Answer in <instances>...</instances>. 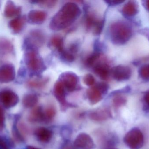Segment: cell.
<instances>
[{"mask_svg":"<svg viewBox=\"0 0 149 149\" xmlns=\"http://www.w3.org/2000/svg\"><path fill=\"white\" fill-rule=\"evenodd\" d=\"M81 14V9L76 3L72 2L66 3L51 20L50 29L55 31L66 29L74 23Z\"/></svg>","mask_w":149,"mask_h":149,"instance_id":"1","label":"cell"},{"mask_svg":"<svg viewBox=\"0 0 149 149\" xmlns=\"http://www.w3.org/2000/svg\"><path fill=\"white\" fill-rule=\"evenodd\" d=\"M37 48L29 46L25 55V61L31 74L39 76L46 70L42 58L39 55Z\"/></svg>","mask_w":149,"mask_h":149,"instance_id":"2","label":"cell"},{"mask_svg":"<svg viewBox=\"0 0 149 149\" xmlns=\"http://www.w3.org/2000/svg\"><path fill=\"white\" fill-rule=\"evenodd\" d=\"M85 24L87 30L92 31L94 35L98 36L101 33L104 25V19L101 18L94 10L86 6Z\"/></svg>","mask_w":149,"mask_h":149,"instance_id":"3","label":"cell"},{"mask_svg":"<svg viewBox=\"0 0 149 149\" xmlns=\"http://www.w3.org/2000/svg\"><path fill=\"white\" fill-rule=\"evenodd\" d=\"M108 85L105 82H99L87 90L86 95L88 101L95 105L102 100L103 95L107 92Z\"/></svg>","mask_w":149,"mask_h":149,"instance_id":"4","label":"cell"},{"mask_svg":"<svg viewBox=\"0 0 149 149\" xmlns=\"http://www.w3.org/2000/svg\"><path fill=\"white\" fill-rule=\"evenodd\" d=\"M124 141L130 149H140L144 143L143 134L139 129L134 128L126 134Z\"/></svg>","mask_w":149,"mask_h":149,"instance_id":"5","label":"cell"},{"mask_svg":"<svg viewBox=\"0 0 149 149\" xmlns=\"http://www.w3.org/2000/svg\"><path fill=\"white\" fill-rule=\"evenodd\" d=\"M58 80H60L65 89L69 92H73L76 90L79 82V77L73 72L66 71L60 74Z\"/></svg>","mask_w":149,"mask_h":149,"instance_id":"6","label":"cell"},{"mask_svg":"<svg viewBox=\"0 0 149 149\" xmlns=\"http://www.w3.org/2000/svg\"><path fill=\"white\" fill-rule=\"evenodd\" d=\"M94 72L100 78L106 80L108 78L110 73V68L108 64L104 60V59L101 58L93 67Z\"/></svg>","mask_w":149,"mask_h":149,"instance_id":"7","label":"cell"},{"mask_svg":"<svg viewBox=\"0 0 149 149\" xmlns=\"http://www.w3.org/2000/svg\"><path fill=\"white\" fill-rule=\"evenodd\" d=\"M65 90L63 83L58 80L53 87V93L56 99L64 108L70 106V104L66 101Z\"/></svg>","mask_w":149,"mask_h":149,"instance_id":"8","label":"cell"},{"mask_svg":"<svg viewBox=\"0 0 149 149\" xmlns=\"http://www.w3.org/2000/svg\"><path fill=\"white\" fill-rule=\"evenodd\" d=\"M74 147L78 149H92L94 147V143L92 138L87 134H79L74 140Z\"/></svg>","mask_w":149,"mask_h":149,"instance_id":"9","label":"cell"},{"mask_svg":"<svg viewBox=\"0 0 149 149\" xmlns=\"http://www.w3.org/2000/svg\"><path fill=\"white\" fill-rule=\"evenodd\" d=\"M18 101V97L13 92L3 91L0 92V102L7 108L13 107Z\"/></svg>","mask_w":149,"mask_h":149,"instance_id":"10","label":"cell"},{"mask_svg":"<svg viewBox=\"0 0 149 149\" xmlns=\"http://www.w3.org/2000/svg\"><path fill=\"white\" fill-rule=\"evenodd\" d=\"M47 17V13L45 11L35 10L30 11L28 15V19L31 23L40 24L44 22Z\"/></svg>","mask_w":149,"mask_h":149,"instance_id":"11","label":"cell"},{"mask_svg":"<svg viewBox=\"0 0 149 149\" xmlns=\"http://www.w3.org/2000/svg\"><path fill=\"white\" fill-rule=\"evenodd\" d=\"M110 110L107 108H102L91 112L89 117L91 120L95 121H102L111 117Z\"/></svg>","mask_w":149,"mask_h":149,"instance_id":"12","label":"cell"},{"mask_svg":"<svg viewBox=\"0 0 149 149\" xmlns=\"http://www.w3.org/2000/svg\"><path fill=\"white\" fill-rule=\"evenodd\" d=\"M14 68L10 65H5L0 68V82L11 81L14 78Z\"/></svg>","mask_w":149,"mask_h":149,"instance_id":"13","label":"cell"},{"mask_svg":"<svg viewBox=\"0 0 149 149\" xmlns=\"http://www.w3.org/2000/svg\"><path fill=\"white\" fill-rule=\"evenodd\" d=\"M52 132L51 130L45 127H39L35 131V135L39 141L41 142H49L52 136Z\"/></svg>","mask_w":149,"mask_h":149,"instance_id":"14","label":"cell"},{"mask_svg":"<svg viewBox=\"0 0 149 149\" xmlns=\"http://www.w3.org/2000/svg\"><path fill=\"white\" fill-rule=\"evenodd\" d=\"M32 42L31 46H34L37 48L38 46H41L45 42V36L44 32L40 30H35L33 31L31 34Z\"/></svg>","mask_w":149,"mask_h":149,"instance_id":"15","label":"cell"},{"mask_svg":"<svg viewBox=\"0 0 149 149\" xmlns=\"http://www.w3.org/2000/svg\"><path fill=\"white\" fill-rule=\"evenodd\" d=\"M29 120L32 122H40L45 121L44 111L41 107L33 109L30 113Z\"/></svg>","mask_w":149,"mask_h":149,"instance_id":"16","label":"cell"},{"mask_svg":"<svg viewBox=\"0 0 149 149\" xmlns=\"http://www.w3.org/2000/svg\"><path fill=\"white\" fill-rule=\"evenodd\" d=\"M50 45L56 49L59 54L63 52L65 50L63 38L59 35H56L51 38L50 41Z\"/></svg>","mask_w":149,"mask_h":149,"instance_id":"17","label":"cell"},{"mask_svg":"<svg viewBox=\"0 0 149 149\" xmlns=\"http://www.w3.org/2000/svg\"><path fill=\"white\" fill-rule=\"evenodd\" d=\"M101 57V52L99 51H95L89 54L85 59V66L88 67H92L99 61Z\"/></svg>","mask_w":149,"mask_h":149,"instance_id":"18","label":"cell"},{"mask_svg":"<svg viewBox=\"0 0 149 149\" xmlns=\"http://www.w3.org/2000/svg\"><path fill=\"white\" fill-rule=\"evenodd\" d=\"M38 102V98L36 94H29L23 99V104L25 107L30 108L35 106Z\"/></svg>","mask_w":149,"mask_h":149,"instance_id":"19","label":"cell"},{"mask_svg":"<svg viewBox=\"0 0 149 149\" xmlns=\"http://www.w3.org/2000/svg\"><path fill=\"white\" fill-rule=\"evenodd\" d=\"M56 114V110L53 106L47 107L44 111L45 121L49 122L53 120Z\"/></svg>","mask_w":149,"mask_h":149,"instance_id":"20","label":"cell"},{"mask_svg":"<svg viewBox=\"0 0 149 149\" xmlns=\"http://www.w3.org/2000/svg\"><path fill=\"white\" fill-rule=\"evenodd\" d=\"M49 79L48 78H41L30 82V86L37 88H42L48 83Z\"/></svg>","mask_w":149,"mask_h":149,"instance_id":"21","label":"cell"},{"mask_svg":"<svg viewBox=\"0 0 149 149\" xmlns=\"http://www.w3.org/2000/svg\"><path fill=\"white\" fill-rule=\"evenodd\" d=\"M61 59L66 63H71L73 62L75 59V55L65 49L63 52L60 53Z\"/></svg>","mask_w":149,"mask_h":149,"instance_id":"22","label":"cell"},{"mask_svg":"<svg viewBox=\"0 0 149 149\" xmlns=\"http://www.w3.org/2000/svg\"><path fill=\"white\" fill-rule=\"evenodd\" d=\"M83 81L86 85L92 87L95 84V79L92 74L87 73L83 77Z\"/></svg>","mask_w":149,"mask_h":149,"instance_id":"23","label":"cell"},{"mask_svg":"<svg viewBox=\"0 0 149 149\" xmlns=\"http://www.w3.org/2000/svg\"><path fill=\"white\" fill-rule=\"evenodd\" d=\"M113 104L115 107L118 108L121 106L126 103V100L123 96L117 95L113 99Z\"/></svg>","mask_w":149,"mask_h":149,"instance_id":"24","label":"cell"},{"mask_svg":"<svg viewBox=\"0 0 149 149\" xmlns=\"http://www.w3.org/2000/svg\"><path fill=\"white\" fill-rule=\"evenodd\" d=\"M24 23V22L23 20L18 19L14 20L13 22H11V25L13 29L16 31H18V30H21V29L22 28Z\"/></svg>","mask_w":149,"mask_h":149,"instance_id":"25","label":"cell"},{"mask_svg":"<svg viewBox=\"0 0 149 149\" xmlns=\"http://www.w3.org/2000/svg\"><path fill=\"white\" fill-rule=\"evenodd\" d=\"M36 2L39 5L46 8H52L56 4V1H37Z\"/></svg>","mask_w":149,"mask_h":149,"instance_id":"26","label":"cell"},{"mask_svg":"<svg viewBox=\"0 0 149 149\" xmlns=\"http://www.w3.org/2000/svg\"><path fill=\"white\" fill-rule=\"evenodd\" d=\"M16 7L13 6V5H9L7 7L6 9V15H9V16L14 15H15V13L20 11V10H18V9L15 8Z\"/></svg>","mask_w":149,"mask_h":149,"instance_id":"27","label":"cell"},{"mask_svg":"<svg viewBox=\"0 0 149 149\" xmlns=\"http://www.w3.org/2000/svg\"><path fill=\"white\" fill-rule=\"evenodd\" d=\"M4 121V115L2 109L0 107V127L3 126Z\"/></svg>","mask_w":149,"mask_h":149,"instance_id":"28","label":"cell"},{"mask_svg":"<svg viewBox=\"0 0 149 149\" xmlns=\"http://www.w3.org/2000/svg\"><path fill=\"white\" fill-rule=\"evenodd\" d=\"M105 2L107 3L109 5H114L115 4L119 3L120 2L119 1H110V0H108V1H105Z\"/></svg>","mask_w":149,"mask_h":149,"instance_id":"29","label":"cell"},{"mask_svg":"<svg viewBox=\"0 0 149 149\" xmlns=\"http://www.w3.org/2000/svg\"><path fill=\"white\" fill-rule=\"evenodd\" d=\"M144 100L148 107V109H149V92L148 93L145 95Z\"/></svg>","mask_w":149,"mask_h":149,"instance_id":"30","label":"cell"},{"mask_svg":"<svg viewBox=\"0 0 149 149\" xmlns=\"http://www.w3.org/2000/svg\"><path fill=\"white\" fill-rule=\"evenodd\" d=\"M27 149H40L38 148H35V147H32L31 146H29L27 147Z\"/></svg>","mask_w":149,"mask_h":149,"instance_id":"31","label":"cell"},{"mask_svg":"<svg viewBox=\"0 0 149 149\" xmlns=\"http://www.w3.org/2000/svg\"></svg>","mask_w":149,"mask_h":149,"instance_id":"32","label":"cell"}]
</instances>
